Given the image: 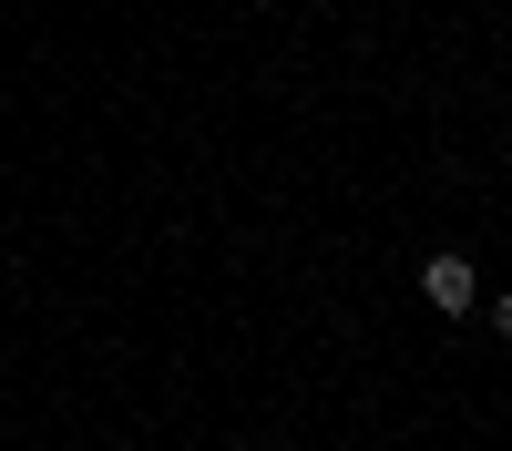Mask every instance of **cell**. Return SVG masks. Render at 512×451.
<instances>
[{"label": "cell", "instance_id": "cell-1", "mask_svg": "<svg viewBox=\"0 0 512 451\" xmlns=\"http://www.w3.org/2000/svg\"><path fill=\"white\" fill-rule=\"evenodd\" d=\"M420 298H431L441 318H461V308H482V267L461 257V246H431V257H420Z\"/></svg>", "mask_w": 512, "mask_h": 451}, {"label": "cell", "instance_id": "cell-2", "mask_svg": "<svg viewBox=\"0 0 512 451\" xmlns=\"http://www.w3.org/2000/svg\"><path fill=\"white\" fill-rule=\"evenodd\" d=\"M492 328H502V339H512V287H502V298H492Z\"/></svg>", "mask_w": 512, "mask_h": 451}]
</instances>
